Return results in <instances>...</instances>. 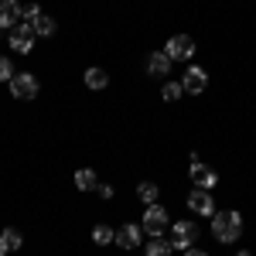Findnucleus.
<instances>
[{"label":"nucleus","instance_id":"23","mask_svg":"<svg viewBox=\"0 0 256 256\" xmlns=\"http://www.w3.org/2000/svg\"><path fill=\"white\" fill-rule=\"evenodd\" d=\"M96 195L99 198H113V184H96Z\"/></svg>","mask_w":256,"mask_h":256},{"label":"nucleus","instance_id":"10","mask_svg":"<svg viewBox=\"0 0 256 256\" xmlns=\"http://www.w3.org/2000/svg\"><path fill=\"white\" fill-rule=\"evenodd\" d=\"M188 208L198 216H216V198L205 188H195V192H188Z\"/></svg>","mask_w":256,"mask_h":256},{"label":"nucleus","instance_id":"5","mask_svg":"<svg viewBox=\"0 0 256 256\" xmlns=\"http://www.w3.org/2000/svg\"><path fill=\"white\" fill-rule=\"evenodd\" d=\"M144 236H147L144 226H137V222H123V226L116 229V239H113V242H116L120 250H137V246H144Z\"/></svg>","mask_w":256,"mask_h":256},{"label":"nucleus","instance_id":"9","mask_svg":"<svg viewBox=\"0 0 256 256\" xmlns=\"http://www.w3.org/2000/svg\"><path fill=\"white\" fill-rule=\"evenodd\" d=\"M181 86H184V92H188V96H202V92H205V86H208V72H205V68H198V65H192V68L181 76Z\"/></svg>","mask_w":256,"mask_h":256},{"label":"nucleus","instance_id":"2","mask_svg":"<svg viewBox=\"0 0 256 256\" xmlns=\"http://www.w3.org/2000/svg\"><path fill=\"white\" fill-rule=\"evenodd\" d=\"M140 226H144L147 236H164V232L171 229V216H168V208H164L160 202H154V205H147V212H144V218H140Z\"/></svg>","mask_w":256,"mask_h":256},{"label":"nucleus","instance_id":"16","mask_svg":"<svg viewBox=\"0 0 256 256\" xmlns=\"http://www.w3.org/2000/svg\"><path fill=\"white\" fill-rule=\"evenodd\" d=\"M55 28H58V24H55V18H48V14H41L38 20H31V31H34L38 38H52Z\"/></svg>","mask_w":256,"mask_h":256},{"label":"nucleus","instance_id":"6","mask_svg":"<svg viewBox=\"0 0 256 256\" xmlns=\"http://www.w3.org/2000/svg\"><path fill=\"white\" fill-rule=\"evenodd\" d=\"M164 52H168L171 62H188L192 55H195V41L188 38V34H171L168 44H164Z\"/></svg>","mask_w":256,"mask_h":256},{"label":"nucleus","instance_id":"24","mask_svg":"<svg viewBox=\"0 0 256 256\" xmlns=\"http://www.w3.org/2000/svg\"><path fill=\"white\" fill-rule=\"evenodd\" d=\"M184 256H208L205 250H198V246H192V250H184Z\"/></svg>","mask_w":256,"mask_h":256},{"label":"nucleus","instance_id":"15","mask_svg":"<svg viewBox=\"0 0 256 256\" xmlns=\"http://www.w3.org/2000/svg\"><path fill=\"white\" fill-rule=\"evenodd\" d=\"M86 86L89 89H106L110 86V76H106V68H99V65H92V68H86Z\"/></svg>","mask_w":256,"mask_h":256},{"label":"nucleus","instance_id":"4","mask_svg":"<svg viewBox=\"0 0 256 256\" xmlns=\"http://www.w3.org/2000/svg\"><path fill=\"white\" fill-rule=\"evenodd\" d=\"M7 86H10V96L20 99V102H28V99L38 96V76H31V72H18Z\"/></svg>","mask_w":256,"mask_h":256},{"label":"nucleus","instance_id":"14","mask_svg":"<svg viewBox=\"0 0 256 256\" xmlns=\"http://www.w3.org/2000/svg\"><path fill=\"white\" fill-rule=\"evenodd\" d=\"M20 246H24V236H20L18 229H0V250L4 253H14Z\"/></svg>","mask_w":256,"mask_h":256},{"label":"nucleus","instance_id":"3","mask_svg":"<svg viewBox=\"0 0 256 256\" xmlns=\"http://www.w3.org/2000/svg\"><path fill=\"white\" fill-rule=\"evenodd\" d=\"M195 239H198V226L192 218H181V222L171 226V246H174V250H192Z\"/></svg>","mask_w":256,"mask_h":256},{"label":"nucleus","instance_id":"18","mask_svg":"<svg viewBox=\"0 0 256 256\" xmlns=\"http://www.w3.org/2000/svg\"><path fill=\"white\" fill-rule=\"evenodd\" d=\"M158 195H160V188L154 184V181H140V184H137V198L144 202V205H154Z\"/></svg>","mask_w":256,"mask_h":256},{"label":"nucleus","instance_id":"11","mask_svg":"<svg viewBox=\"0 0 256 256\" xmlns=\"http://www.w3.org/2000/svg\"><path fill=\"white\" fill-rule=\"evenodd\" d=\"M20 18H24V4H18V0H0V31L18 28Z\"/></svg>","mask_w":256,"mask_h":256},{"label":"nucleus","instance_id":"22","mask_svg":"<svg viewBox=\"0 0 256 256\" xmlns=\"http://www.w3.org/2000/svg\"><path fill=\"white\" fill-rule=\"evenodd\" d=\"M41 14H44V10H41L38 4H24V20H28V24H31V20H38Z\"/></svg>","mask_w":256,"mask_h":256},{"label":"nucleus","instance_id":"12","mask_svg":"<svg viewBox=\"0 0 256 256\" xmlns=\"http://www.w3.org/2000/svg\"><path fill=\"white\" fill-rule=\"evenodd\" d=\"M171 65H174V62L168 58V52H150V55H147V76H154V79L171 76Z\"/></svg>","mask_w":256,"mask_h":256},{"label":"nucleus","instance_id":"20","mask_svg":"<svg viewBox=\"0 0 256 256\" xmlns=\"http://www.w3.org/2000/svg\"><path fill=\"white\" fill-rule=\"evenodd\" d=\"M160 96H164V102H178V99L184 96V86H181V82H164Z\"/></svg>","mask_w":256,"mask_h":256},{"label":"nucleus","instance_id":"7","mask_svg":"<svg viewBox=\"0 0 256 256\" xmlns=\"http://www.w3.org/2000/svg\"><path fill=\"white\" fill-rule=\"evenodd\" d=\"M7 41H10V48H14L18 55H31V48H34V31H31V24L10 28V31H7Z\"/></svg>","mask_w":256,"mask_h":256},{"label":"nucleus","instance_id":"1","mask_svg":"<svg viewBox=\"0 0 256 256\" xmlns=\"http://www.w3.org/2000/svg\"><path fill=\"white\" fill-rule=\"evenodd\" d=\"M212 236H216V242H222V246H232V242L242 236V216L232 212V208L216 212V216H212Z\"/></svg>","mask_w":256,"mask_h":256},{"label":"nucleus","instance_id":"13","mask_svg":"<svg viewBox=\"0 0 256 256\" xmlns=\"http://www.w3.org/2000/svg\"><path fill=\"white\" fill-rule=\"evenodd\" d=\"M144 250H147V256H171V239H164V236H150L147 242H144Z\"/></svg>","mask_w":256,"mask_h":256},{"label":"nucleus","instance_id":"8","mask_svg":"<svg viewBox=\"0 0 256 256\" xmlns=\"http://www.w3.org/2000/svg\"><path fill=\"white\" fill-rule=\"evenodd\" d=\"M192 181H195V188H205V192H212L218 184V174L208 168V164H202L198 154H192Z\"/></svg>","mask_w":256,"mask_h":256},{"label":"nucleus","instance_id":"17","mask_svg":"<svg viewBox=\"0 0 256 256\" xmlns=\"http://www.w3.org/2000/svg\"><path fill=\"white\" fill-rule=\"evenodd\" d=\"M96 171L92 168H82V171H76V188L79 192H96Z\"/></svg>","mask_w":256,"mask_h":256},{"label":"nucleus","instance_id":"25","mask_svg":"<svg viewBox=\"0 0 256 256\" xmlns=\"http://www.w3.org/2000/svg\"><path fill=\"white\" fill-rule=\"evenodd\" d=\"M0 256H7V253H4V250H0Z\"/></svg>","mask_w":256,"mask_h":256},{"label":"nucleus","instance_id":"21","mask_svg":"<svg viewBox=\"0 0 256 256\" xmlns=\"http://www.w3.org/2000/svg\"><path fill=\"white\" fill-rule=\"evenodd\" d=\"M14 76H18V72H14L10 58H7V55H0V82H10Z\"/></svg>","mask_w":256,"mask_h":256},{"label":"nucleus","instance_id":"19","mask_svg":"<svg viewBox=\"0 0 256 256\" xmlns=\"http://www.w3.org/2000/svg\"><path fill=\"white\" fill-rule=\"evenodd\" d=\"M113 239H116V229H110V226H102V222L92 226V242H96V246H110Z\"/></svg>","mask_w":256,"mask_h":256}]
</instances>
